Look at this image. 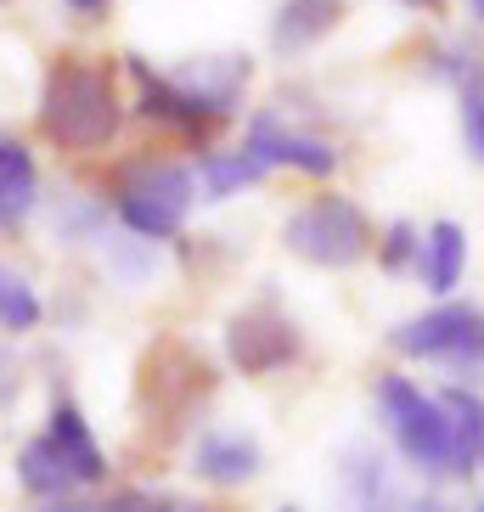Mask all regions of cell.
<instances>
[{
  "mask_svg": "<svg viewBox=\"0 0 484 512\" xmlns=\"http://www.w3.org/2000/svg\"><path fill=\"white\" fill-rule=\"evenodd\" d=\"M473 512H484V507H473Z\"/></svg>",
  "mask_w": 484,
  "mask_h": 512,
  "instance_id": "obj_26",
  "label": "cell"
},
{
  "mask_svg": "<svg viewBox=\"0 0 484 512\" xmlns=\"http://www.w3.org/2000/svg\"><path fill=\"white\" fill-rule=\"evenodd\" d=\"M361 512H445V507H434V501H400L389 490V484L378 479V490H372V496L361 501Z\"/></svg>",
  "mask_w": 484,
  "mask_h": 512,
  "instance_id": "obj_21",
  "label": "cell"
},
{
  "mask_svg": "<svg viewBox=\"0 0 484 512\" xmlns=\"http://www.w3.org/2000/svg\"><path fill=\"white\" fill-rule=\"evenodd\" d=\"M62 6H68L74 17H96V12H107V0H62Z\"/></svg>",
  "mask_w": 484,
  "mask_h": 512,
  "instance_id": "obj_22",
  "label": "cell"
},
{
  "mask_svg": "<svg viewBox=\"0 0 484 512\" xmlns=\"http://www.w3.org/2000/svg\"><path fill=\"white\" fill-rule=\"evenodd\" d=\"M271 169L259 164L254 152L242 147V152H209L203 164H197V181H203V192L220 203V197H237L242 186H254V181H265Z\"/></svg>",
  "mask_w": 484,
  "mask_h": 512,
  "instance_id": "obj_15",
  "label": "cell"
},
{
  "mask_svg": "<svg viewBox=\"0 0 484 512\" xmlns=\"http://www.w3.org/2000/svg\"><path fill=\"white\" fill-rule=\"evenodd\" d=\"M439 74H445V79H456L462 91H484V57H479V51H468V46L445 51V62H439Z\"/></svg>",
  "mask_w": 484,
  "mask_h": 512,
  "instance_id": "obj_19",
  "label": "cell"
},
{
  "mask_svg": "<svg viewBox=\"0 0 484 512\" xmlns=\"http://www.w3.org/2000/svg\"><path fill=\"white\" fill-rule=\"evenodd\" d=\"M242 147L254 152L265 169H299V175H333L338 169V147L321 136H304V130H288L276 113H259L248 124V141Z\"/></svg>",
  "mask_w": 484,
  "mask_h": 512,
  "instance_id": "obj_9",
  "label": "cell"
},
{
  "mask_svg": "<svg viewBox=\"0 0 484 512\" xmlns=\"http://www.w3.org/2000/svg\"><path fill=\"white\" fill-rule=\"evenodd\" d=\"M439 406H445V422H451V473H468L484 451V400L468 389H445Z\"/></svg>",
  "mask_w": 484,
  "mask_h": 512,
  "instance_id": "obj_14",
  "label": "cell"
},
{
  "mask_svg": "<svg viewBox=\"0 0 484 512\" xmlns=\"http://www.w3.org/2000/svg\"><path fill=\"white\" fill-rule=\"evenodd\" d=\"M192 197H197L192 169L164 164V158H141V164L119 169V181H113V209H119V220L147 242L175 237L186 226V214H192Z\"/></svg>",
  "mask_w": 484,
  "mask_h": 512,
  "instance_id": "obj_4",
  "label": "cell"
},
{
  "mask_svg": "<svg viewBox=\"0 0 484 512\" xmlns=\"http://www.w3.org/2000/svg\"><path fill=\"white\" fill-rule=\"evenodd\" d=\"M192 473L209 484H248L259 473V439L237 434V428H209L192 451Z\"/></svg>",
  "mask_w": 484,
  "mask_h": 512,
  "instance_id": "obj_10",
  "label": "cell"
},
{
  "mask_svg": "<svg viewBox=\"0 0 484 512\" xmlns=\"http://www.w3.org/2000/svg\"><path fill=\"white\" fill-rule=\"evenodd\" d=\"M124 62H130V79L141 91V113L169 124V130H214L220 119H231V107L248 85V57H209L181 68V74H164L147 57Z\"/></svg>",
  "mask_w": 484,
  "mask_h": 512,
  "instance_id": "obj_1",
  "label": "cell"
},
{
  "mask_svg": "<svg viewBox=\"0 0 484 512\" xmlns=\"http://www.w3.org/2000/svg\"><path fill=\"white\" fill-rule=\"evenodd\" d=\"M107 479V456L91 439V422L79 417V406L57 400L46 417V434H34L23 451H17V484L29 496H74L85 484Z\"/></svg>",
  "mask_w": 484,
  "mask_h": 512,
  "instance_id": "obj_3",
  "label": "cell"
},
{
  "mask_svg": "<svg viewBox=\"0 0 484 512\" xmlns=\"http://www.w3.org/2000/svg\"><path fill=\"white\" fill-rule=\"evenodd\" d=\"M34 197H40V169H34L29 147L0 136V226H17L34 209Z\"/></svg>",
  "mask_w": 484,
  "mask_h": 512,
  "instance_id": "obj_13",
  "label": "cell"
},
{
  "mask_svg": "<svg viewBox=\"0 0 484 512\" xmlns=\"http://www.w3.org/2000/svg\"><path fill=\"white\" fill-rule=\"evenodd\" d=\"M226 355L242 377H271L288 361H299V327L271 304H254L226 321Z\"/></svg>",
  "mask_w": 484,
  "mask_h": 512,
  "instance_id": "obj_8",
  "label": "cell"
},
{
  "mask_svg": "<svg viewBox=\"0 0 484 512\" xmlns=\"http://www.w3.org/2000/svg\"><path fill=\"white\" fill-rule=\"evenodd\" d=\"M468 6H473V17H484V0H468Z\"/></svg>",
  "mask_w": 484,
  "mask_h": 512,
  "instance_id": "obj_23",
  "label": "cell"
},
{
  "mask_svg": "<svg viewBox=\"0 0 484 512\" xmlns=\"http://www.w3.org/2000/svg\"><path fill=\"white\" fill-rule=\"evenodd\" d=\"M46 512H192L186 501H158L147 490H119L107 501H74V496H51Z\"/></svg>",
  "mask_w": 484,
  "mask_h": 512,
  "instance_id": "obj_17",
  "label": "cell"
},
{
  "mask_svg": "<svg viewBox=\"0 0 484 512\" xmlns=\"http://www.w3.org/2000/svg\"><path fill=\"white\" fill-rule=\"evenodd\" d=\"M479 462H484V451H479Z\"/></svg>",
  "mask_w": 484,
  "mask_h": 512,
  "instance_id": "obj_25",
  "label": "cell"
},
{
  "mask_svg": "<svg viewBox=\"0 0 484 512\" xmlns=\"http://www.w3.org/2000/svg\"><path fill=\"white\" fill-rule=\"evenodd\" d=\"M40 327V293L12 265H0V332H34Z\"/></svg>",
  "mask_w": 484,
  "mask_h": 512,
  "instance_id": "obj_16",
  "label": "cell"
},
{
  "mask_svg": "<svg viewBox=\"0 0 484 512\" xmlns=\"http://www.w3.org/2000/svg\"><path fill=\"white\" fill-rule=\"evenodd\" d=\"M378 411L389 422L394 445L417 473H451V422L439 394H423L411 377H378Z\"/></svg>",
  "mask_w": 484,
  "mask_h": 512,
  "instance_id": "obj_6",
  "label": "cell"
},
{
  "mask_svg": "<svg viewBox=\"0 0 484 512\" xmlns=\"http://www.w3.org/2000/svg\"><path fill=\"white\" fill-rule=\"evenodd\" d=\"M417 254H423V231L406 226V220H394L378 242V265L383 271H406V265H417Z\"/></svg>",
  "mask_w": 484,
  "mask_h": 512,
  "instance_id": "obj_18",
  "label": "cell"
},
{
  "mask_svg": "<svg viewBox=\"0 0 484 512\" xmlns=\"http://www.w3.org/2000/svg\"><path fill=\"white\" fill-rule=\"evenodd\" d=\"M394 355L411 361H445L456 372H484V310L473 304H434L428 316L400 321L389 332Z\"/></svg>",
  "mask_w": 484,
  "mask_h": 512,
  "instance_id": "obj_7",
  "label": "cell"
},
{
  "mask_svg": "<svg viewBox=\"0 0 484 512\" xmlns=\"http://www.w3.org/2000/svg\"><path fill=\"white\" fill-rule=\"evenodd\" d=\"M282 242L288 254L310 259L321 271H349L372 254V220L361 214V203L327 192V197H310L288 226H282Z\"/></svg>",
  "mask_w": 484,
  "mask_h": 512,
  "instance_id": "obj_5",
  "label": "cell"
},
{
  "mask_svg": "<svg viewBox=\"0 0 484 512\" xmlns=\"http://www.w3.org/2000/svg\"><path fill=\"white\" fill-rule=\"evenodd\" d=\"M119 91H113V74L96 68L85 57H57L46 68V85H40V130H46L51 147L68 152H102L107 141L119 136Z\"/></svg>",
  "mask_w": 484,
  "mask_h": 512,
  "instance_id": "obj_2",
  "label": "cell"
},
{
  "mask_svg": "<svg viewBox=\"0 0 484 512\" xmlns=\"http://www.w3.org/2000/svg\"><path fill=\"white\" fill-rule=\"evenodd\" d=\"M338 17H344V0H282L271 17V46L282 57L310 51L316 40H327L338 29Z\"/></svg>",
  "mask_w": 484,
  "mask_h": 512,
  "instance_id": "obj_11",
  "label": "cell"
},
{
  "mask_svg": "<svg viewBox=\"0 0 484 512\" xmlns=\"http://www.w3.org/2000/svg\"><path fill=\"white\" fill-rule=\"evenodd\" d=\"M462 141L484 164V91H462Z\"/></svg>",
  "mask_w": 484,
  "mask_h": 512,
  "instance_id": "obj_20",
  "label": "cell"
},
{
  "mask_svg": "<svg viewBox=\"0 0 484 512\" xmlns=\"http://www.w3.org/2000/svg\"><path fill=\"white\" fill-rule=\"evenodd\" d=\"M462 271H468V231L456 226V220L428 226L423 254H417V276H423L434 293H451V287L462 282Z\"/></svg>",
  "mask_w": 484,
  "mask_h": 512,
  "instance_id": "obj_12",
  "label": "cell"
},
{
  "mask_svg": "<svg viewBox=\"0 0 484 512\" xmlns=\"http://www.w3.org/2000/svg\"><path fill=\"white\" fill-rule=\"evenodd\" d=\"M282 512H299V507H282Z\"/></svg>",
  "mask_w": 484,
  "mask_h": 512,
  "instance_id": "obj_24",
  "label": "cell"
}]
</instances>
